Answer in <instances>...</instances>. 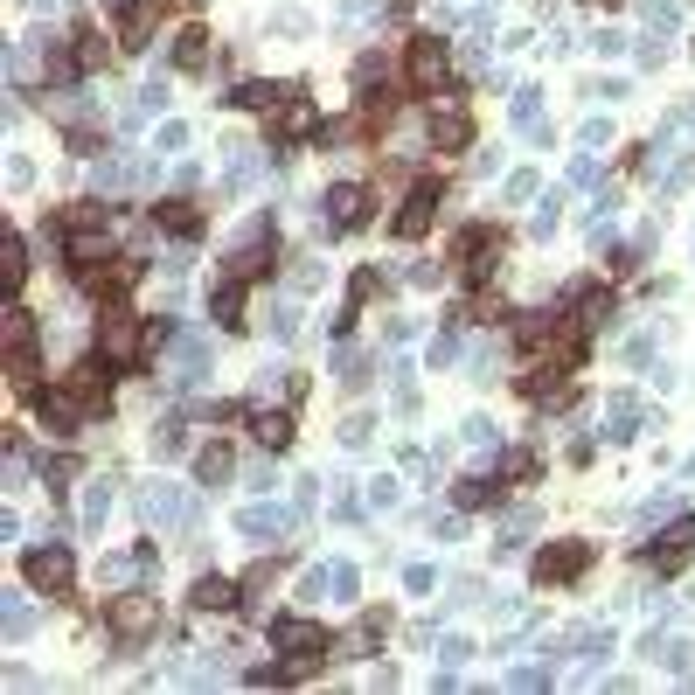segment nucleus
I'll use <instances>...</instances> for the list:
<instances>
[{"label":"nucleus","mask_w":695,"mask_h":695,"mask_svg":"<svg viewBox=\"0 0 695 695\" xmlns=\"http://www.w3.org/2000/svg\"><path fill=\"white\" fill-rule=\"evenodd\" d=\"M139 515H146L153 529H188V522H195V494L174 487V480H146V487H139Z\"/></svg>","instance_id":"1"},{"label":"nucleus","mask_w":695,"mask_h":695,"mask_svg":"<svg viewBox=\"0 0 695 695\" xmlns=\"http://www.w3.org/2000/svg\"><path fill=\"white\" fill-rule=\"evenodd\" d=\"M98 355H105L112 369H139V362H146V334H139V320L126 313V306L105 313V327H98Z\"/></svg>","instance_id":"2"},{"label":"nucleus","mask_w":695,"mask_h":695,"mask_svg":"<svg viewBox=\"0 0 695 695\" xmlns=\"http://www.w3.org/2000/svg\"><path fill=\"white\" fill-rule=\"evenodd\" d=\"M452 258L466 265L473 285H487L494 265H501V230H494V223H466V230H459V244H452Z\"/></svg>","instance_id":"3"},{"label":"nucleus","mask_w":695,"mask_h":695,"mask_svg":"<svg viewBox=\"0 0 695 695\" xmlns=\"http://www.w3.org/2000/svg\"><path fill=\"white\" fill-rule=\"evenodd\" d=\"M438 202H445V181H438V174H417V181H411V195H404V209H397V223H390V230H397L404 244H411V237H424V230H431V216H438Z\"/></svg>","instance_id":"4"},{"label":"nucleus","mask_w":695,"mask_h":695,"mask_svg":"<svg viewBox=\"0 0 695 695\" xmlns=\"http://www.w3.org/2000/svg\"><path fill=\"white\" fill-rule=\"evenodd\" d=\"M202 376H209V334H174V362H167V383L188 397V390H202Z\"/></svg>","instance_id":"5"},{"label":"nucleus","mask_w":695,"mask_h":695,"mask_svg":"<svg viewBox=\"0 0 695 695\" xmlns=\"http://www.w3.org/2000/svg\"><path fill=\"white\" fill-rule=\"evenodd\" d=\"M153 619H160V605H153V598H139V591H119V598L105 605V626H112V633H119L126 647L153 633Z\"/></svg>","instance_id":"6"},{"label":"nucleus","mask_w":695,"mask_h":695,"mask_svg":"<svg viewBox=\"0 0 695 695\" xmlns=\"http://www.w3.org/2000/svg\"><path fill=\"white\" fill-rule=\"evenodd\" d=\"M28 404L42 411V424H49V431H77L84 417H98L91 404H84V390H77V383H70V390H28Z\"/></svg>","instance_id":"7"},{"label":"nucleus","mask_w":695,"mask_h":695,"mask_svg":"<svg viewBox=\"0 0 695 695\" xmlns=\"http://www.w3.org/2000/svg\"><path fill=\"white\" fill-rule=\"evenodd\" d=\"M272 647H278V654H306V661L334 654L327 626H313V619H272Z\"/></svg>","instance_id":"8"},{"label":"nucleus","mask_w":695,"mask_h":695,"mask_svg":"<svg viewBox=\"0 0 695 695\" xmlns=\"http://www.w3.org/2000/svg\"><path fill=\"white\" fill-rule=\"evenodd\" d=\"M591 570V543H550L536 556V584H577Z\"/></svg>","instance_id":"9"},{"label":"nucleus","mask_w":695,"mask_h":695,"mask_svg":"<svg viewBox=\"0 0 695 695\" xmlns=\"http://www.w3.org/2000/svg\"><path fill=\"white\" fill-rule=\"evenodd\" d=\"M21 577H28L35 591H70L77 563H70V550H63V543H56V550H28V556H21Z\"/></svg>","instance_id":"10"},{"label":"nucleus","mask_w":695,"mask_h":695,"mask_svg":"<svg viewBox=\"0 0 695 695\" xmlns=\"http://www.w3.org/2000/svg\"><path fill=\"white\" fill-rule=\"evenodd\" d=\"M563 306H570V327H584V334L612 327V285H570Z\"/></svg>","instance_id":"11"},{"label":"nucleus","mask_w":695,"mask_h":695,"mask_svg":"<svg viewBox=\"0 0 695 695\" xmlns=\"http://www.w3.org/2000/svg\"><path fill=\"white\" fill-rule=\"evenodd\" d=\"M7 369H14L21 390H35V320H28L21 306L7 313Z\"/></svg>","instance_id":"12"},{"label":"nucleus","mask_w":695,"mask_h":695,"mask_svg":"<svg viewBox=\"0 0 695 695\" xmlns=\"http://www.w3.org/2000/svg\"><path fill=\"white\" fill-rule=\"evenodd\" d=\"M647 556H654V570H682L695 556V515H682L675 529H661V536L647 543Z\"/></svg>","instance_id":"13"},{"label":"nucleus","mask_w":695,"mask_h":695,"mask_svg":"<svg viewBox=\"0 0 695 695\" xmlns=\"http://www.w3.org/2000/svg\"><path fill=\"white\" fill-rule=\"evenodd\" d=\"M362 223H369V188H355V181L327 188V230H362Z\"/></svg>","instance_id":"14"},{"label":"nucleus","mask_w":695,"mask_h":695,"mask_svg":"<svg viewBox=\"0 0 695 695\" xmlns=\"http://www.w3.org/2000/svg\"><path fill=\"white\" fill-rule=\"evenodd\" d=\"M411 91H445V42L438 35L411 42Z\"/></svg>","instance_id":"15"},{"label":"nucleus","mask_w":695,"mask_h":695,"mask_svg":"<svg viewBox=\"0 0 695 695\" xmlns=\"http://www.w3.org/2000/svg\"><path fill=\"white\" fill-rule=\"evenodd\" d=\"M272 139H278V153H285V139H320V119H313V105L292 91L285 105H278V119H272Z\"/></svg>","instance_id":"16"},{"label":"nucleus","mask_w":695,"mask_h":695,"mask_svg":"<svg viewBox=\"0 0 695 695\" xmlns=\"http://www.w3.org/2000/svg\"><path fill=\"white\" fill-rule=\"evenodd\" d=\"M153 28H160V0H126V7H119V42H126V49H146Z\"/></svg>","instance_id":"17"},{"label":"nucleus","mask_w":695,"mask_h":695,"mask_svg":"<svg viewBox=\"0 0 695 695\" xmlns=\"http://www.w3.org/2000/svg\"><path fill=\"white\" fill-rule=\"evenodd\" d=\"M292 522H299V508H272V501H258V508H244V515H237V529H244V536H258V543L285 536Z\"/></svg>","instance_id":"18"},{"label":"nucleus","mask_w":695,"mask_h":695,"mask_svg":"<svg viewBox=\"0 0 695 695\" xmlns=\"http://www.w3.org/2000/svg\"><path fill=\"white\" fill-rule=\"evenodd\" d=\"M640 424H647V404H640V397H612V404H605V438H612V445L640 438Z\"/></svg>","instance_id":"19"},{"label":"nucleus","mask_w":695,"mask_h":695,"mask_svg":"<svg viewBox=\"0 0 695 695\" xmlns=\"http://www.w3.org/2000/svg\"><path fill=\"white\" fill-rule=\"evenodd\" d=\"M105 258H112V223H77L70 265H105Z\"/></svg>","instance_id":"20"},{"label":"nucleus","mask_w":695,"mask_h":695,"mask_svg":"<svg viewBox=\"0 0 695 695\" xmlns=\"http://www.w3.org/2000/svg\"><path fill=\"white\" fill-rule=\"evenodd\" d=\"M640 654H647V661H654V668H668V675H689V640H682V633H647V647H640Z\"/></svg>","instance_id":"21"},{"label":"nucleus","mask_w":695,"mask_h":695,"mask_svg":"<svg viewBox=\"0 0 695 695\" xmlns=\"http://www.w3.org/2000/svg\"><path fill=\"white\" fill-rule=\"evenodd\" d=\"M244 285H251V278L230 272L216 292H209V313H216V327H244Z\"/></svg>","instance_id":"22"},{"label":"nucleus","mask_w":695,"mask_h":695,"mask_svg":"<svg viewBox=\"0 0 695 695\" xmlns=\"http://www.w3.org/2000/svg\"><path fill=\"white\" fill-rule=\"evenodd\" d=\"M237 598H244V584H230V577H202V584L188 591V605H195V612H230Z\"/></svg>","instance_id":"23"},{"label":"nucleus","mask_w":695,"mask_h":695,"mask_svg":"<svg viewBox=\"0 0 695 695\" xmlns=\"http://www.w3.org/2000/svg\"><path fill=\"white\" fill-rule=\"evenodd\" d=\"M285 98H292V84H237V91H230L237 112H278Z\"/></svg>","instance_id":"24"},{"label":"nucleus","mask_w":695,"mask_h":695,"mask_svg":"<svg viewBox=\"0 0 695 695\" xmlns=\"http://www.w3.org/2000/svg\"><path fill=\"white\" fill-rule=\"evenodd\" d=\"M376 292H383V272H355V285H348V306L334 313V334H348V327H355V313H362Z\"/></svg>","instance_id":"25"},{"label":"nucleus","mask_w":695,"mask_h":695,"mask_svg":"<svg viewBox=\"0 0 695 695\" xmlns=\"http://www.w3.org/2000/svg\"><path fill=\"white\" fill-rule=\"evenodd\" d=\"M167 56H174V70H209V35L202 28H181Z\"/></svg>","instance_id":"26"},{"label":"nucleus","mask_w":695,"mask_h":695,"mask_svg":"<svg viewBox=\"0 0 695 695\" xmlns=\"http://www.w3.org/2000/svg\"><path fill=\"white\" fill-rule=\"evenodd\" d=\"M334 383H341V390H362V383H369V355H362L355 341L334 348Z\"/></svg>","instance_id":"27"},{"label":"nucleus","mask_w":695,"mask_h":695,"mask_svg":"<svg viewBox=\"0 0 695 695\" xmlns=\"http://www.w3.org/2000/svg\"><path fill=\"white\" fill-rule=\"evenodd\" d=\"M230 473H237L230 445H202V452H195V480H202V487H223Z\"/></svg>","instance_id":"28"},{"label":"nucleus","mask_w":695,"mask_h":695,"mask_svg":"<svg viewBox=\"0 0 695 695\" xmlns=\"http://www.w3.org/2000/svg\"><path fill=\"white\" fill-rule=\"evenodd\" d=\"M153 223H160V230H174V237H195V230H202V209H195V202H160V209H153Z\"/></svg>","instance_id":"29"},{"label":"nucleus","mask_w":695,"mask_h":695,"mask_svg":"<svg viewBox=\"0 0 695 695\" xmlns=\"http://www.w3.org/2000/svg\"><path fill=\"white\" fill-rule=\"evenodd\" d=\"M112 487H119V473H98V480H91V494H84V529H105V515H112Z\"/></svg>","instance_id":"30"},{"label":"nucleus","mask_w":695,"mask_h":695,"mask_svg":"<svg viewBox=\"0 0 695 695\" xmlns=\"http://www.w3.org/2000/svg\"><path fill=\"white\" fill-rule=\"evenodd\" d=\"M536 536V508H515V515H501V529H494V550H522Z\"/></svg>","instance_id":"31"},{"label":"nucleus","mask_w":695,"mask_h":695,"mask_svg":"<svg viewBox=\"0 0 695 695\" xmlns=\"http://www.w3.org/2000/svg\"><path fill=\"white\" fill-rule=\"evenodd\" d=\"M251 431H258V445H272V452L292 445V417L285 411H251Z\"/></svg>","instance_id":"32"},{"label":"nucleus","mask_w":695,"mask_h":695,"mask_svg":"<svg viewBox=\"0 0 695 695\" xmlns=\"http://www.w3.org/2000/svg\"><path fill=\"white\" fill-rule=\"evenodd\" d=\"M153 452H160V459H181V452H188V417H160V424H153Z\"/></svg>","instance_id":"33"},{"label":"nucleus","mask_w":695,"mask_h":695,"mask_svg":"<svg viewBox=\"0 0 695 695\" xmlns=\"http://www.w3.org/2000/svg\"><path fill=\"white\" fill-rule=\"evenodd\" d=\"M0 633H7V640H28V633H35V605H28V598H7V605H0Z\"/></svg>","instance_id":"34"},{"label":"nucleus","mask_w":695,"mask_h":695,"mask_svg":"<svg viewBox=\"0 0 695 695\" xmlns=\"http://www.w3.org/2000/svg\"><path fill=\"white\" fill-rule=\"evenodd\" d=\"M563 647H570L577 661H605L612 640H605V626H577V633H563Z\"/></svg>","instance_id":"35"},{"label":"nucleus","mask_w":695,"mask_h":695,"mask_svg":"<svg viewBox=\"0 0 695 695\" xmlns=\"http://www.w3.org/2000/svg\"><path fill=\"white\" fill-rule=\"evenodd\" d=\"M431 139H438V146H466V139H473V119H466V112H438V119H431Z\"/></svg>","instance_id":"36"},{"label":"nucleus","mask_w":695,"mask_h":695,"mask_svg":"<svg viewBox=\"0 0 695 695\" xmlns=\"http://www.w3.org/2000/svg\"><path fill=\"white\" fill-rule=\"evenodd\" d=\"M487 501H501V480H494V473H473V480H459V508H487Z\"/></svg>","instance_id":"37"},{"label":"nucleus","mask_w":695,"mask_h":695,"mask_svg":"<svg viewBox=\"0 0 695 695\" xmlns=\"http://www.w3.org/2000/svg\"><path fill=\"white\" fill-rule=\"evenodd\" d=\"M536 473H543L536 452H501V480H536Z\"/></svg>","instance_id":"38"},{"label":"nucleus","mask_w":695,"mask_h":695,"mask_svg":"<svg viewBox=\"0 0 695 695\" xmlns=\"http://www.w3.org/2000/svg\"><path fill=\"white\" fill-rule=\"evenodd\" d=\"M689 181H695V160H689V153H675V160L661 167V188H668V195H682Z\"/></svg>","instance_id":"39"},{"label":"nucleus","mask_w":695,"mask_h":695,"mask_svg":"<svg viewBox=\"0 0 695 695\" xmlns=\"http://www.w3.org/2000/svg\"><path fill=\"white\" fill-rule=\"evenodd\" d=\"M265 327H272L278 341H292V334H299V306H292V299H278L272 313H265Z\"/></svg>","instance_id":"40"},{"label":"nucleus","mask_w":695,"mask_h":695,"mask_svg":"<svg viewBox=\"0 0 695 695\" xmlns=\"http://www.w3.org/2000/svg\"><path fill=\"white\" fill-rule=\"evenodd\" d=\"M445 605H452V612L480 605V577H452V584H445Z\"/></svg>","instance_id":"41"},{"label":"nucleus","mask_w":695,"mask_h":695,"mask_svg":"<svg viewBox=\"0 0 695 695\" xmlns=\"http://www.w3.org/2000/svg\"><path fill=\"white\" fill-rule=\"evenodd\" d=\"M369 438H376V417H369V411H355L348 424H341V445H355V452H362Z\"/></svg>","instance_id":"42"},{"label":"nucleus","mask_w":695,"mask_h":695,"mask_svg":"<svg viewBox=\"0 0 695 695\" xmlns=\"http://www.w3.org/2000/svg\"><path fill=\"white\" fill-rule=\"evenodd\" d=\"M459 362V327H445L438 341H431V369H452Z\"/></svg>","instance_id":"43"},{"label":"nucleus","mask_w":695,"mask_h":695,"mask_svg":"<svg viewBox=\"0 0 695 695\" xmlns=\"http://www.w3.org/2000/svg\"><path fill=\"white\" fill-rule=\"evenodd\" d=\"M133 174H139L133 160H98V188H126Z\"/></svg>","instance_id":"44"},{"label":"nucleus","mask_w":695,"mask_h":695,"mask_svg":"<svg viewBox=\"0 0 695 695\" xmlns=\"http://www.w3.org/2000/svg\"><path fill=\"white\" fill-rule=\"evenodd\" d=\"M77 42H84V49H77V56H84V70H98V63H112V42H105V35H77Z\"/></svg>","instance_id":"45"},{"label":"nucleus","mask_w":695,"mask_h":695,"mask_svg":"<svg viewBox=\"0 0 695 695\" xmlns=\"http://www.w3.org/2000/svg\"><path fill=\"white\" fill-rule=\"evenodd\" d=\"M640 14H647V28H675V21H682V14H675V0H647Z\"/></svg>","instance_id":"46"},{"label":"nucleus","mask_w":695,"mask_h":695,"mask_svg":"<svg viewBox=\"0 0 695 695\" xmlns=\"http://www.w3.org/2000/svg\"><path fill=\"white\" fill-rule=\"evenodd\" d=\"M550 661H556V654H550ZM550 661H543V668H515L508 682H515V689H550Z\"/></svg>","instance_id":"47"},{"label":"nucleus","mask_w":695,"mask_h":695,"mask_svg":"<svg viewBox=\"0 0 695 695\" xmlns=\"http://www.w3.org/2000/svg\"><path fill=\"white\" fill-rule=\"evenodd\" d=\"M383 63H390V56H383V49H369V56L355 63V84H376V77H383Z\"/></svg>","instance_id":"48"},{"label":"nucleus","mask_w":695,"mask_h":695,"mask_svg":"<svg viewBox=\"0 0 695 695\" xmlns=\"http://www.w3.org/2000/svg\"><path fill=\"white\" fill-rule=\"evenodd\" d=\"M459 445H494V424H487V417H466V431H459Z\"/></svg>","instance_id":"49"},{"label":"nucleus","mask_w":695,"mask_h":695,"mask_svg":"<svg viewBox=\"0 0 695 695\" xmlns=\"http://www.w3.org/2000/svg\"><path fill=\"white\" fill-rule=\"evenodd\" d=\"M42 480L63 494V480H77V459H49V466H42Z\"/></svg>","instance_id":"50"},{"label":"nucleus","mask_w":695,"mask_h":695,"mask_svg":"<svg viewBox=\"0 0 695 695\" xmlns=\"http://www.w3.org/2000/svg\"><path fill=\"white\" fill-rule=\"evenodd\" d=\"M327 577H334V598H355V563H327Z\"/></svg>","instance_id":"51"},{"label":"nucleus","mask_w":695,"mask_h":695,"mask_svg":"<svg viewBox=\"0 0 695 695\" xmlns=\"http://www.w3.org/2000/svg\"><path fill=\"white\" fill-rule=\"evenodd\" d=\"M313 285H320V265H313V258H299V265H292V292H313Z\"/></svg>","instance_id":"52"},{"label":"nucleus","mask_w":695,"mask_h":695,"mask_svg":"<svg viewBox=\"0 0 695 695\" xmlns=\"http://www.w3.org/2000/svg\"><path fill=\"white\" fill-rule=\"evenodd\" d=\"M466 369H473V383H494V348H473V362H466Z\"/></svg>","instance_id":"53"},{"label":"nucleus","mask_w":695,"mask_h":695,"mask_svg":"<svg viewBox=\"0 0 695 695\" xmlns=\"http://www.w3.org/2000/svg\"><path fill=\"white\" fill-rule=\"evenodd\" d=\"M181 146H188V126L167 119V126H160V153H181Z\"/></svg>","instance_id":"54"},{"label":"nucleus","mask_w":695,"mask_h":695,"mask_svg":"<svg viewBox=\"0 0 695 695\" xmlns=\"http://www.w3.org/2000/svg\"><path fill=\"white\" fill-rule=\"evenodd\" d=\"M404 584H411V591H431V584H438V570H431V563H411V570H404Z\"/></svg>","instance_id":"55"},{"label":"nucleus","mask_w":695,"mask_h":695,"mask_svg":"<svg viewBox=\"0 0 695 695\" xmlns=\"http://www.w3.org/2000/svg\"><path fill=\"white\" fill-rule=\"evenodd\" d=\"M598 181V160H570V188H591Z\"/></svg>","instance_id":"56"},{"label":"nucleus","mask_w":695,"mask_h":695,"mask_svg":"<svg viewBox=\"0 0 695 695\" xmlns=\"http://www.w3.org/2000/svg\"><path fill=\"white\" fill-rule=\"evenodd\" d=\"M536 195V174H508V202H529Z\"/></svg>","instance_id":"57"},{"label":"nucleus","mask_w":695,"mask_h":695,"mask_svg":"<svg viewBox=\"0 0 695 695\" xmlns=\"http://www.w3.org/2000/svg\"><path fill=\"white\" fill-rule=\"evenodd\" d=\"M466 654H473V640H466V633H452V640H445V668H459Z\"/></svg>","instance_id":"58"},{"label":"nucleus","mask_w":695,"mask_h":695,"mask_svg":"<svg viewBox=\"0 0 695 695\" xmlns=\"http://www.w3.org/2000/svg\"><path fill=\"white\" fill-rule=\"evenodd\" d=\"M160 105H167V84H146V91H139V105H133V112H160Z\"/></svg>","instance_id":"59"},{"label":"nucleus","mask_w":695,"mask_h":695,"mask_svg":"<svg viewBox=\"0 0 695 695\" xmlns=\"http://www.w3.org/2000/svg\"><path fill=\"white\" fill-rule=\"evenodd\" d=\"M272 577H278V563H258V570L244 577V591H272Z\"/></svg>","instance_id":"60"},{"label":"nucleus","mask_w":695,"mask_h":695,"mask_svg":"<svg viewBox=\"0 0 695 695\" xmlns=\"http://www.w3.org/2000/svg\"><path fill=\"white\" fill-rule=\"evenodd\" d=\"M598 7H619V0H598Z\"/></svg>","instance_id":"61"},{"label":"nucleus","mask_w":695,"mask_h":695,"mask_svg":"<svg viewBox=\"0 0 695 695\" xmlns=\"http://www.w3.org/2000/svg\"><path fill=\"white\" fill-rule=\"evenodd\" d=\"M689 473H695V459H689Z\"/></svg>","instance_id":"62"}]
</instances>
